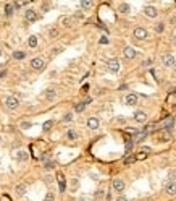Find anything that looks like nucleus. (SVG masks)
I'll use <instances>...</instances> for the list:
<instances>
[{"label": "nucleus", "mask_w": 176, "mask_h": 201, "mask_svg": "<svg viewBox=\"0 0 176 201\" xmlns=\"http://www.w3.org/2000/svg\"><path fill=\"white\" fill-rule=\"evenodd\" d=\"M133 36L136 37V39L142 41V39H146V37H149V33H147V29H144V28H136Z\"/></svg>", "instance_id": "nucleus-4"}, {"label": "nucleus", "mask_w": 176, "mask_h": 201, "mask_svg": "<svg viewBox=\"0 0 176 201\" xmlns=\"http://www.w3.org/2000/svg\"><path fill=\"white\" fill-rule=\"evenodd\" d=\"M81 7H83L84 10H89L92 7V2H81Z\"/></svg>", "instance_id": "nucleus-29"}, {"label": "nucleus", "mask_w": 176, "mask_h": 201, "mask_svg": "<svg viewBox=\"0 0 176 201\" xmlns=\"http://www.w3.org/2000/svg\"><path fill=\"white\" fill-rule=\"evenodd\" d=\"M0 55H2V50H0Z\"/></svg>", "instance_id": "nucleus-42"}, {"label": "nucleus", "mask_w": 176, "mask_h": 201, "mask_svg": "<svg viewBox=\"0 0 176 201\" xmlns=\"http://www.w3.org/2000/svg\"><path fill=\"white\" fill-rule=\"evenodd\" d=\"M146 136H147V130H144V131H139V133H136V135H134L133 141H134V143H142L144 140H146Z\"/></svg>", "instance_id": "nucleus-12"}, {"label": "nucleus", "mask_w": 176, "mask_h": 201, "mask_svg": "<svg viewBox=\"0 0 176 201\" xmlns=\"http://www.w3.org/2000/svg\"><path fill=\"white\" fill-rule=\"evenodd\" d=\"M61 23H63V26H73V18H70V16H65V18H61Z\"/></svg>", "instance_id": "nucleus-20"}, {"label": "nucleus", "mask_w": 176, "mask_h": 201, "mask_svg": "<svg viewBox=\"0 0 176 201\" xmlns=\"http://www.w3.org/2000/svg\"><path fill=\"white\" fill-rule=\"evenodd\" d=\"M78 185H79L78 178H73V180H71V190H76V188H78Z\"/></svg>", "instance_id": "nucleus-32"}, {"label": "nucleus", "mask_w": 176, "mask_h": 201, "mask_svg": "<svg viewBox=\"0 0 176 201\" xmlns=\"http://www.w3.org/2000/svg\"><path fill=\"white\" fill-rule=\"evenodd\" d=\"M134 122H137V123H144V122H147V114L144 110H137V112H134Z\"/></svg>", "instance_id": "nucleus-6"}, {"label": "nucleus", "mask_w": 176, "mask_h": 201, "mask_svg": "<svg viewBox=\"0 0 176 201\" xmlns=\"http://www.w3.org/2000/svg\"><path fill=\"white\" fill-rule=\"evenodd\" d=\"M36 46H37V37H36V36H31V37H29V47L34 49Z\"/></svg>", "instance_id": "nucleus-24"}, {"label": "nucleus", "mask_w": 176, "mask_h": 201, "mask_svg": "<svg viewBox=\"0 0 176 201\" xmlns=\"http://www.w3.org/2000/svg\"><path fill=\"white\" fill-rule=\"evenodd\" d=\"M136 55H137V52H136L134 47H129V46L124 47V57H126V59H134Z\"/></svg>", "instance_id": "nucleus-10"}, {"label": "nucleus", "mask_w": 176, "mask_h": 201, "mask_svg": "<svg viewBox=\"0 0 176 201\" xmlns=\"http://www.w3.org/2000/svg\"><path fill=\"white\" fill-rule=\"evenodd\" d=\"M136 159H137L136 156H129V158H126V161H124V164H133Z\"/></svg>", "instance_id": "nucleus-31"}, {"label": "nucleus", "mask_w": 176, "mask_h": 201, "mask_svg": "<svg viewBox=\"0 0 176 201\" xmlns=\"http://www.w3.org/2000/svg\"><path fill=\"white\" fill-rule=\"evenodd\" d=\"M89 102H91V99H86L84 102H81V104H78V105H76V112H83V110L86 109V105L89 104Z\"/></svg>", "instance_id": "nucleus-19"}, {"label": "nucleus", "mask_w": 176, "mask_h": 201, "mask_svg": "<svg viewBox=\"0 0 176 201\" xmlns=\"http://www.w3.org/2000/svg\"><path fill=\"white\" fill-rule=\"evenodd\" d=\"M57 177H58V183H60V191H65V178H63V175L58 174Z\"/></svg>", "instance_id": "nucleus-22"}, {"label": "nucleus", "mask_w": 176, "mask_h": 201, "mask_svg": "<svg viewBox=\"0 0 176 201\" xmlns=\"http://www.w3.org/2000/svg\"><path fill=\"white\" fill-rule=\"evenodd\" d=\"M5 105H7L10 110H15V109H18V105H20V100H18L16 96H8L7 100H5Z\"/></svg>", "instance_id": "nucleus-1"}, {"label": "nucleus", "mask_w": 176, "mask_h": 201, "mask_svg": "<svg viewBox=\"0 0 176 201\" xmlns=\"http://www.w3.org/2000/svg\"><path fill=\"white\" fill-rule=\"evenodd\" d=\"M116 201H128V199L124 198V196H118V198H116Z\"/></svg>", "instance_id": "nucleus-40"}, {"label": "nucleus", "mask_w": 176, "mask_h": 201, "mask_svg": "<svg viewBox=\"0 0 176 201\" xmlns=\"http://www.w3.org/2000/svg\"><path fill=\"white\" fill-rule=\"evenodd\" d=\"M52 167H53L52 162H45V169H52Z\"/></svg>", "instance_id": "nucleus-39"}, {"label": "nucleus", "mask_w": 176, "mask_h": 201, "mask_svg": "<svg viewBox=\"0 0 176 201\" xmlns=\"http://www.w3.org/2000/svg\"><path fill=\"white\" fill-rule=\"evenodd\" d=\"M68 138H70V140H76V138H78V135H76V131H73V130H70V131H68Z\"/></svg>", "instance_id": "nucleus-30"}, {"label": "nucleus", "mask_w": 176, "mask_h": 201, "mask_svg": "<svg viewBox=\"0 0 176 201\" xmlns=\"http://www.w3.org/2000/svg\"><path fill=\"white\" fill-rule=\"evenodd\" d=\"M137 94H134V92H131V94H128L126 97H124V104L126 105H136L137 104Z\"/></svg>", "instance_id": "nucleus-8"}, {"label": "nucleus", "mask_w": 176, "mask_h": 201, "mask_svg": "<svg viewBox=\"0 0 176 201\" xmlns=\"http://www.w3.org/2000/svg\"><path fill=\"white\" fill-rule=\"evenodd\" d=\"M144 15L149 16V18H157L158 11H157L155 7H150V5H147V7H144Z\"/></svg>", "instance_id": "nucleus-7"}, {"label": "nucleus", "mask_w": 176, "mask_h": 201, "mask_svg": "<svg viewBox=\"0 0 176 201\" xmlns=\"http://www.w3.org/2000/svg\"><path fill=\"white\" fill-rule=\"evenodd\" d=\"M24 16H26V20H28L29 23H33V21H36V20H37V13H36L34 10H28Z\"/></svg>", "instance_id": "nucleus-15"}, {"label": "nucleus", "mask_w": 176, "mask_h": 201, "mask_svg": "<svg viewBox=\"0 0 176 201\" xmlns=\"http://www.w3.org/2000/svg\"><path fill=\"white\" fill-rule=\"evenodd\" d=\"M170 138H171V135H170V131H162V133L158 135V140L160 141H170Z\"/></svg>", "instance_id": "nucleus-18"}, {"label": "nucleus", "mask_w": 176, "mask_h": 201, "mask_svg": "<svg viewBox=\"0 0 176 201\" xmlns=\"http://www.w3.org/2000/svg\"><path fill=\"white\" fill-rule=\"evenodd\" d=\"M173 44H174V46H176V36H174V41H173Z\"/></svg>", "instance_id": "nucleus-41"}, {"label": "nucleus", "mask_w": 176, "mask_h": 201, "mask_svg": "<svg viewBox=\"0 0 176 201\" xmlns=\"http://www.w3.org/2000/svg\"><path fill=\"white\" fill-rule=\"evenodd\" d=\"M113 190L118 191V193H121L124 190V182L121 178H113Z\"/></svg>", "instance_id": "nucleus-9"}, {"label": "nucleus", "mask_w": 176, "mask_h": 201, "mask_svg": "<svg viewBox=\"0 0 176 201\" xmlns=\"http://www.w3.org/2000/svg\"><path fill=\"white\" fill-rule=\"evenodd\" d=\"M163 29H165V24H163V23H157L155 24V31H157V33H162Z\"/></svg>", "instance_id": "nucleus-28"}, {"label": "nucleus", "mask_w": 176, "mask_h": 201, "mask_svg": "<svg viewBox=\"0 0 176 201\" xmlns=\"http://www.w3.org/2000/svg\"><path fill=\"white\" fill-rule=\"evenodd\" d=\"M57 96V91L53 89V88H49V89H45V99L47 100H53Z\"/></svg>", "instance_id": "nucleus-16"}, {"label": "nucleus", "mask_w": 176, "mask_h": 201, "mask_svg": "<svg viewBox=\"0 0 176 201\" xmlns=\"http://www.w3.org/2000/svg\"><path fill=\"white\" fill-rule=\"evenodd\" d=\"M107 68H108V72L111 73H118V70H120V60L116 59H111L107 62Z\"/></svg>", "instance_id": "nucleus-2"}, {"label": "nucleus", "mask_w": 176, "mask_h": 201, "mask_svg": "<svg viewBox=\"0 0 176 201\" xmlns=\"http://www.w3.org/2000/svg\"><path fill=\"white\" fill-rule=\"evenodd\" d=\"M144 158H146V153H144V151H141L139 156H137V159H144Z\"/></svg>", "instance_id": "nucleus-36"}, {"label": "nucleus", "mask_w": 176, "mask_h": 201, "mask_svg": "<svg viewBox=\"0 0 176 201\" xmlns=\"http://www.w3.org/2000/svg\"><path fill=\"white\" fill-rule=\"evenodd\" d=\"M118 11L120 13H123V15H126V13H129V3H120L118 5Z\"/></svg>", "instance_id": "nucleus-17"}, {"label": "nucleus", "mask_w": 176, "mask_h": 201, "mask_svg": "<svg viewBox=\"0 0 176 201\" xmlns=\"http://www.w3.org/2000/svg\"><path fill=\"white\" fill-rule=\"evenodd\" d=\"M13 8H15V5H13V3H7V7H5V13H7L8 16H10V15H13Z\"/></svg>", "instance_id": "nucleus-23"}, {"label": "nucleus", "mask_w": 176, "mask_h": 201, "mask_svg": "<svg viewBox=\"0 0 176 201\" xmlns=\"http://www.w3.org/2000/svg\"><path fill=\"white\" fill-rule=\"evenodd\" d=\"M162 62H163V65H165V67H174L176 65V60H174V57L171 54H165L162 57Z\"/></svg>", "instance_id": "nucleus-5"}, {"label": "nucleus", "mask_w": 176, "mask_h": 201, "mask_svg": "<svg viewBox=\"0 0 176 201\" xmlns=\"http://www.w3.org/2000/svg\"><path fill=\"white\" fill-rule=\"evenodd\" d=\"M100 44H108V39H107V37H102V39H100Z\"/></svg>", "instance_id": "nucleus-38"}, {"label": "nucleus", "mask_w": 176, "mask_h": 201, "mask_svg": "<svg viewBox=\"0 0 176 201\" xmlns=\"http://www.w3.org/2000/svg\"><path fill=\"white\" fill-rule=\"evenodd\" d=\"M53 199H55V193H52V191H49L45 195V198H44V201H53Z\"/></svg>", "instance_id": "nucleus-26"}, {"label": "nucleus", "mask_w": 176, "mask_h": 201, "mask_svg": "<svg viewBox=\"0 0 176 201\" xmlns=\"http://www.w3.org/2000/svg\"><path fill=\"white\" fill-rule=\"evenodd\" d=\"M63 120H65V122H70V120H73V114H71V112H70V114H66V115L63 117Z\"/></svg>", "instance_id": "nucleus-34"}, {"label": "nucleus", "mask_w": 176, "mask_h": 201, "mask_svg": "<svg viewBox=\"0 0 176 201\" xmlns=\"http://www.w3.org/2000/svg\"><path fill=\"white\" fill-rule=\"evenodd\" d=\"M57 34H58V31H57V29H50V36H57Z\"/></svg>", "instance_id": "nucleus-37"}, {"label": "nucleus", "mask_w": 176, "mask_h": 201, "mask_svg": "<svg viewBox=\"0 0 176 201\" xmlns=\"http://www.w3.org/2000/svg\"><path fill=\"white\" fill-rule=\"evenodd\" d=\"M28 191V185L26 183H20V185H16V195L18 196H24Z\"/></svg>", "instance_id": "nucleus-13"}, {"label": "nucleus", "mask_w": 176, "mask_h": 201, "mask_svg": "<svg viewBox=\"0 0 176 201\" xmlns=\"http://www.w3.org/2000/svg\"><path fill=\"white\" fill-rule=\"evenodd\" d=\"M99 125H100V122H99V118H96V117H91L89 120H87V127H89L91 130H97Z\"/></svg>", "instance_id": "nucleus-11"}, {"label": "nucleus", "mask_w": 176, "mask_h": 201, "mask_svg": "<svg viewBox=\"0 0 176 201\" xmlns=\"http://www.w3.org/2000/svg\"><path fill=\"white\" fill-rule=\"evenodd\" d=\"M104 198V190H97L96 191V199H102Z\"/></svg>", "instance_id": "nucleus-33"}, {"label": "nucleus", "mask_w": 176, "mask_h": 201, "mask_svg": "<svg viewBox=\"0 0 176 201\" xmlns=\"http://www.w3.org/2000/svg\"><path fill=\"white\" fill-rule=\"evenodd\" d=\"M52 125H53V122H52V120H47L45 123L42 125V128H44V131H49L50 128H52Z\"/></svg>", "instance_id": "nucleus-25"}, {"label": "nucleus", "mask_w": 176, "mask_h": 201, "mask_svg": "<svg viewBox=\"0 0 176 201\" xmlns=\"http://www.w3.org/2000/svg\"><path fill=\"white\" fill-rule=\"evenodd\" d=\"M31 67H33L34 70H44V68H45V62L41 57H36V59L31 60Z\"/></svg>", "instance_id": "nucleus-3"}, {"label": "nucleus", "mask_w": 176, "mask_h": 201, "mask_svg": "<svg viewBox=\"0 0 176 201\" xmlns=\"http://www.w3.org/2000/svg\"><path fill=\"white\" fill-rule=\"evenodd\" d=\"M165 193H168V195H176V183H174V182H168L166 187H165Z\"/></svg>", "instance_id": "nucleus-14"}, {"label": "nucleus", "mask_w": 176, "mask_h": 201, "mask_svg": "<svg viewBox=\"0 0 176 201\" xmlns=\"http://www.w3.org/2000/svg\"><path fill=\"white\" fill-rule=\"evenodd\" d=\"M21 128H31V123L29 122H23L21 123Z\"/></svg>", "instance_id": "nucleus-35"}, {"label": "nucleus", "mask_w": 176, "mask_h": 201, "mask_svg": "<svg viewBox=\"0 0 176 201\" xmlns=\"http://www.w3.org/2000/svg\"><path fill=\"white\" fill-rule=\"evenodd\" d=\"M18 161H21V162H24V161H28V153L26 151H20V153H18Z\"/></svg>", "instance_id": "nucleus-21"}, {"label": "nucleus", "mask_w": 176, "mask_h": 201, "mask_svg": "<svg viewBox=\"0 0 176 201\" xmlns=\"http://www.w3.org/2000/svg\"><path fill=\"white\" fill-rule=\"evenodd\" d=\"M13 57H15L16 60H21V59L26 57V54H24V52H15V54H13Z\"/></svg>", "instance_id": "nucleus-27"}]
</instances>
